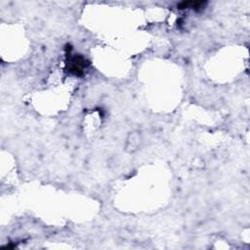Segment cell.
Segmentation results:
<instances>
[{
	"label": "cell",
	"instance_id": "6da1fadb",
	"mask_svg": "<svg viewBox=\"0 0 250 250\" xmlns=\"http://www.w3.org/2000/svg\"><path fill=\"white\" fill-rule=\"evenodd\" d=\"M142 144V135L139 131H132L128 134L125 142V150L129 153L135 152L139 150Z\"/></svg>",
	"mask_w": 250,
	"mask_h": 250
}]
</instances>
